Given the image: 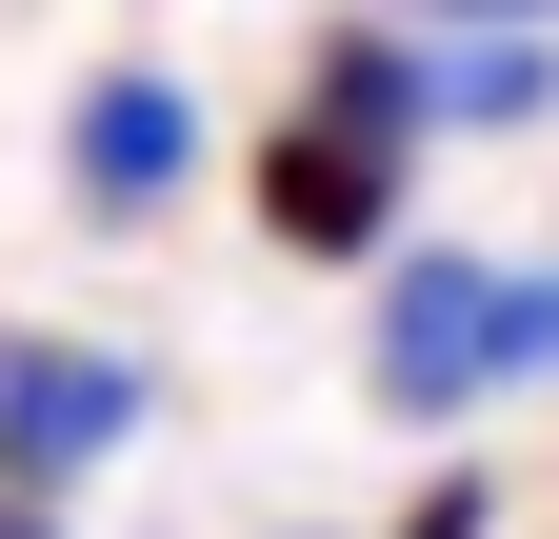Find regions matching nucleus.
<instances>
[{
  "label": "nucleus",
  "mask_w": 559,
  "mask_h": 539,
  "mask_svg": "<svg viewBox=\"0 0 559 539\" xmlns=\"http://www.w3.org/2000/svg\"><path fill=\"white\" fill-rule=\"evenodd\" d=\"M360 380L400 420H460V399H500V380H559V260H380Z\"/></svg>",
  "instance_id": "obj_1"
},
{
  "label": "nucleus",
  "mask_w": 559,
  "mask_h": 539,
  "mask_svg": "<svg viewBox=\"0 0 559 539\" xmlns=\"http://www.w3.org/2000/svg\"><path fill=\"white\" fill-rule=\"evenodd\" d=\"M120 440H140V360H120V340H40V320H0V480L60 500V480L120 459Z\"/></svg>",
  "instance_id": "obj_2"
},
{
  "label": "nucleus",
  "mask_w": 559,
  "mask_h": 539,
  "mask_svg": "<svg viewBox=\"0 0 559 539\" xmlns=\"http://www.w3.org/2000/svg\"><path fill=\"white\" fill-rule=\"evenodd\" d=\"M180 180H200V100L160 81V60H100V81L60 100V200H81L100 240H140Z\"/></svg>",
  "instance_id": "obj_3"
},
{
  "label": "nucleus",
  "mask_w": 559,
  "mask_h": 539,
  "mask_svg": "<svg viewBox=\"0 0 559 539\" xmlns=\"http://www.w3.org/2000/svg\"><path fill=\"white\" fill-rule=\"evenodd\" d=\"M400 160L419 141H360V120H280V141H260V240L280 260H400Z\"/></svg>",
  "instance_id": "obj_4"
},
{
  "label": "nucleus",
  "mask_w": 559,
  "mask_h": 539,
  "mask_svg": "<svg viewBox=\"0 0 559 539\" xmlns=\"http://www.w3.org/2000/svg\"><path fill=\"white\" fill-rule=\"evenodd\" d=\"M419 120H479V141L559 120V40H419Z\"/></svg>",
  "instance_id": "obj_5"
},
{
  "label": "nucleus",
  "mask_w": 559,
  "mask_h": 539,
  "mask_svg": "<svg viewBox=\"0 0 559 539\" xmlns=\"http://www.w3.org/2000/svg\"><path fill=\"white\" fill-rule=\"evenodd\" d=\"M300 100H320V120H360V141H419V21H340Z\"/></svg>",
  "instance_id": "obj_6"
},
{
  "label": "nucleus",
  "mask_w": 559,
  "mask_h": 539,
  "mask_svg": "<svg viewBox=\"0 0 559 539\" xmlns=\"http://www.w3.org/2000/svg\"><path fill=\"white\" fill-rule=\"evenodd\" d=\"M440 40H559V0H419Z\"/></svg>",
  "instance_id": "obj_7"
},
{
  "label": "nucleus",
  "mask_w": 559,
  "mask_h": 539,
  "mask_svg": "<svg viewBox=\"0 0 559 539\" xmlns=\"http://www.w3.org/2000/svg\"><path fill=\"white\" fill-rule=\"evenodd\" d=\"M479 519H500V480H419L400 500V539H479Z\"/></svg>",
  "instance_id": "obj_8"
},
{
  "label": "nucleus",
  "mask_w": 559,
  "mask_h": 539,
  "mask_svg": "<svg viewBox=\"0 0 559 539\" xmlns=\"http://www.w3.org/2000/svg\"><path fill=\"white\" fill-rule=\"evenodd\" d=\"M0 539H60V519H40V500H21V480H0Z\"/></svg>",
  "instance_id": "obj_9"
}]
</instances>
